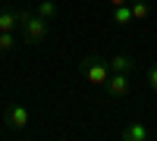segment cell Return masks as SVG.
<instances>
[{"instance_id": "cell-1", "label": "cell", "mask_w": 157, "mask_h": 141, "mask_svg": "<svg viewBox=\"0 0 157 141\" xmlns=\"http://www.w3.org/2000/svg\"><path fill=\"white\" fill-rule=\"evenodd\" d=\"M19 32H22V41L25 44H41L47 38V32H50V22L41 19L32 9H19Z\"/></svg>"}, {"instance_id": "cell-2", "label": "cell", "mask_w": 157, "mask_h": 141, "mask_svg": "<svg viewBox=\"0 0 157 141\" xmlns=\"http://www.w3.org/2000/svg\"><path fill=\"white\" fill-rule=\"evenodd\" d=\"M78 69H82V79H85L88 85H94V88H107V79H110V63L104 60L101 54H88V57H82Z\"/></svg>"}, {"instance_id": "cell-3", "label": "cell", "mask_w": 157, "mask_h": 141, "mask_svg": "<svg viewBox=\"0 0 157 141\" xmlns=\"http://www.w3.org/2000/svg\"><path fill=\"white\" fill-rule=\"evenodd\" d=\"M29 122H32V110L25 107V104H13L6 110V116H3V129L6 132H22Z\"/></svg>"}, {"instance_id": "cell-4", "label": "cell", "mask_w": 157, "mask_h": 141, "mask_svg": "<svg viewBox=\"0 0 157 141\" xmlns=\"http://www.w3.org/2000/svg\"><path fill=\"white\" fill-rule=\"evenodd\" d=\"M129 88H132V82H129V72H110L107 79V94L113 100H123L129 94Z\"/></svg>"}, {"instance_id": "cell-5", "label": "cell", "mask_w": 157, "mask_h": 141, "mask_svg": "<svg viewBox=\"0 0 157 141\" xmlns=\"http://www.w3.org/2000/svg\"><path fill=\"white\" fill-rule=\"evenodd\" d=\"M157 132L151 129V125H145V122H132V125H126V129L120 132V138L123 141H151Z\"/></svg>"}, {"instance_id": "cell-6", "label": "cell", "mask_w": 157, "mask_h": 141, "mask_svg": "<svg viewBox=\"0 0 157 141\" xmlns=\"http://www.w3.org/2000/svg\"><path fill=\"white\" fill-rule=\"evenodd\" d=\"M19 28V9L3 6L0 9V32H16Z\"/></svg>"}, {"instance_id": "cell-7", "label": "cell", "mask_w": 157, "mask_h": 141, "mask_svg": "<svg viewBox=\"0 0 157 141\" xmlns=\"http://www.w3.org/2000/svg\"><path fill=\"white\" fill-rule=\"evenodd\" d=\"M110 63V72H132L135 69V57H129V54H116Z\"/></svg>"}, {"instance_id": "cell-8", "label": "cell", "mask_w": 157, "mask_h": 141, "mask_svg": "<svg viewBox=\"0 0 157 141\" xmlns=\"http://www.w3.org/2000/svg\"><path fill=\"white\" fill-rule=\"evenodd\" d=\"M110 16H113V22H116V25H129V22H132V6H129V3L110 6Z\"/></svg>"}, {"instance_id": "cell-9", "label": "cell", "mask_w": 157, "mask_h": 141, "mask_svg": "<svg viewBox=\"0 0 157 141\" xmlns=\"http://www.w3.org/2000/svg\"><path fill=\"white\" fill-rule=\"evenodd\" d=\"M35 13H38V16H41V19H47V22H50V19H57V16H60V6L54 3V0H41V3H38V9H35Z\"/></svg>"}, {"instance_id": "cell-10", "label": "cell", "mask_w": 157, "mask_h": 141, "mask_svg": "<svg viewBox=\"0 0 157 141\" xmlns=\"http://www.w3.org/2000/svg\"><path fill=\"white\" fill-rule=\"evenodd\" d=\"M13 47H16V35L13 32H0V57H6Z\"/></svg>"}, {"instance_id": "cell-11", "label": "cell", "mask_w": 157, "mask_h": 141, "mask_svg": "<svg viewBox=\"0 0 157 141\" xmlns=\"http://www.w3.org/2000/svg\"><path fill=\"white\" fill-rule=\"evenodd\" d=\"M132 19H148V13H151V6L145 3V0H132Z\"/></svg>"}, {"instance_id": "cell-12", "label": "cell", "mask_w": 157, "mask_h": 141, "mask_svg": "<svg viewBox=\"0 0 157 141\" xmlns=\"http://www.w3.org/2000/svg\"><path fill=\"white\" fill-rule=\"evenodd\" d=\"M145 79H148V88L157 94V63H151L148 66V72H145Z\"/></svg>"}, {"instance_id": "cell-13", "label": "cell", "mask_w": 157, "mask_h": 141, "mask_svg": "<svg viewBox=\"0 0 157 141\" xmlns=\"http://www.w3.org/2000/svg\"><path fill=\"white\" fill-rule=\"evenodd\" d=\"M120 3H132V0H107V6H120Z\"/></svg>"}]
</instances>
